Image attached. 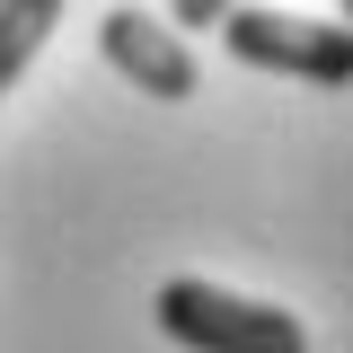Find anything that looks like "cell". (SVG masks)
Listing matches in <instances>:
<instances>
[{
    "mask_svg": "<svg viewBox=\"0 0 353 353\" xmlns=\"http://www.w3.org/2000/svg\"><path fill=\"white\" fill-rule=\"evenodd\" d=\"M336 27H345V36H353V9H345V18H336Z\"/></svg>",
    "mask_w": 353,
    "mask_h": 353,
    "instance_id": "cell-5",
    "label": "cell"
},
{
    "mask_svg": "<svg viewBox=\"0 0 353 353\" xmlns=\"http://www.w3.org/2000/svg\"><path fill=\"white\" fill-rule=\"evenodd\" d=\"M53 27H62V9H53V0H9V9H0V97L18 88V71L44 53Z\"/></svg>",
    "mask_w": 353,
    "mask_h": 353,
    "instance_id": "cell-4",
    "label": "cell"
},
{
    "mask_svg": "<svg viewBox=\"0 0 353 353\" xmlns=\"http://www.w3.org/2000/svg\"><path fill=\"white\" fill-rule=\"evenodd\" d=\"M97 53H106L141 97H159V106L194 97V80H203V71H194V53H185L150 9H106V18H97Z\"/></svg>",
    "mask_w": 353,
    "mask_h": 353,
    "instance_id": "cell-3",
    "label": "cell"
},
{
    "mask_svg": "<svg viewBox=\"0 0 353 353\" xmlns=\"http://www.w3.org/2000/svg\"><path fill=\"white\" fill-rule=\"evenodd\" d=\"M150 318H159V336H176L185 353H309V327L292 318V309L248 301V292H221V283H203V274L159 283Z\"/></svg>",
    "mask_w": 353,
    "mask_h": 353,
    "instance_id": "cell-1",
    "label": "cell"
},
{
    "mask_svg": "<svg viewBox=\"0 0 353 353\" xmlns=\"http://www.w3.org/2000/svg\"><path fill=\"white\" fill-rule=\"evenodd\" d=\"M221 44L248 71H283L309 88H353V36L336 18H292V9H221Z\"/></svg>",
    "mask_w": 353,
    "mask_h": 353,
    "instance_id": "cell-2",
    "label": "cell"
}]
</instances>
